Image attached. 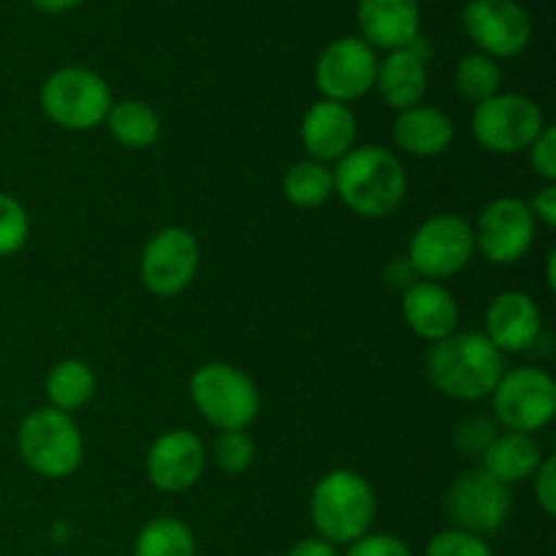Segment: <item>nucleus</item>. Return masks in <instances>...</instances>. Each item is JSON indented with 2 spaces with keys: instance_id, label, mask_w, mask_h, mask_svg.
Segmentation results:
<instances>
[{
  "instance_id": "bb28decb",
  "label": "nucleus",
  "mask_w": 556,
  "mask_h": 556,
  "mask_svg": "<svg viewBox=\"0 0 556 556\" xmlns=\"http://www.w3.org/2000/svg\"><path fill=\"white\" fill-rule=\"evenodd\" d=\"M500 85H503V71H500L497 60L483 52L462 58L459 68H456V87L467 101H486V98L497 96Z\"/></svg>"
},
{
  "instance_id": "4be33fe9",
  "label": "nucleus",
  "mask_w": 556,
  "mask_h": 556,
  "mask_svg": "<svg viewBox=\"0 0 556 556\" xmlns=\"http://www.w3.org/2000/svg\"><path fill=\"white\" fill-rule=\"evenodd\" d=\"M481 456V470H486L489 476L497 478L505 486L532 478L543 462V451L541 443L535 440V434L525 432L494 434V440L483 448Z\"/></svg>"
},
{
  "instance_id": "f3484780",
  "label": "nucleus",
  "mask_w": 556,
  "mask_h": 556,
  "mask_svg": "<svg viewBox=\"0 0 556 556\" xmlns=\"http://www.w3.org/2000/svg\"><path fill=\"white\" fill-rule=\"evenodd\" d=\"M358 27L372 49H407L421 36L418 0H358Z\"/></svg>"
},
{
  "instance_id": "2f4dec72",
  "label": "nucleus",
  "mask_w": 556,
  "mask_h": 556,
  "mask_svg": "<svg viewBox=\"0 0 556 556\" xmlns=\"http://www.w3.org/2000/svg\"><path fill=\"white\" fill-rule=\"evenodd\" d=\"M345 556H413L405 541L396 535H364L351 543Z\"/></svg>"
},
{
  "instance_id": "1a4fd4ad",
  "label": "nucleus",
  "mask_w": 556,
  "mask_h": 556,
  "mask_svg": "<svg viewBox=\"0 0 556 556\" xmlns=\"http://www.w3.org/2000/svg\"><path fill=\"white\" fill-rule=\"evenodd\" d=\"M494 413L508 432L535 434L556 416V383L538 367H519L503 372L492 391Z\"/></svg>"
},
{
  "instance_id": "c756f323",
  "label": "nucleus",
  "mask_w": 556,
  "mask_h": 556,
  "mask_svg": "<svg viewBox=\"0 0 556 556\" xmlns=\"http://www.w3.org/2000/svg\"><path fill=\"white\" fill-rule=\"evenodd\" d=\"M427 556H494V554L492 548L486 546L483 538L459 530V527H451V530L438 532V535L429 541Z\"/></svg>"
},
{
  "instance_id": "0eeeda50",
  "label": "nucleus",
  "mask_w": 556,
  "mask_h": 556,
  "mask_svg": "<svg viewBox=\"0 0 556 556\" xmlns=\"http://www.w3.org/2000/svg\"><path fill=\"white\" fill-rule=\"evenodd\" d=\"M546 128L541 106L519 92H497L476 103L472 136L478 144L497 155H516L530 150L532 141Z\"/></svg>"
},
{
  "instance_id": "cd10ccee",
  "label": "nucleus",
  "mask_w": 556,
  "mask_h": 556,
  "mask_svg": "<svg viewBox=\"0 0 556 556\" xmlns=\"http://www.w3.org/2000/svg\"><path fill=\"white\" fill-rule=\"evenodd\" d=\"M215 465L220 467L226 476H242L255 459V443L244 429H231V432H220V438L215 440Z\"/></svg>"
},
{
  "instance_id": "a878e982",
  "label": "nucleus",
  "mask_w": 556,
  "mask_h": 556,
  "mask_svg": "<svg viewBox=\"0 0 556 556\" xmlns=\"http://www.w3.org/2000/svg\"><path fill=\"white\" fill-rule=\"evenodd\" d=\"M134 556H195L193 532L174 516L152 519L136 538Z\"/></svg>"
},
{
  "instance_id": "393cba45",
  "label": "nucleus",
  "mask_w": 556,
  "mask_h": 556,
  "mask_svg": "<svg viewBox=\"0 0 556 556\" xmlns=\"http://www.w3.org/2000/svg\"><path fill=\"white\" fill-rule=\"evenodd\" d=\"M282 193L293 206L313 210L334 195V172L318 161L293 163L282 179Z\"/></svg>"
},
{
  "instance_id": "72a5a7b5",
  "label": "nucleus",
  "mask_w": 556,
  "mask_h": 556,
  "mask_svg": "<svg viewBox=\"0 0 556 556\" xmlns=\"http://www.w3.org/2000/svg\"><path fill=\"white\" fill-rule=\"evenodd\" d=\"M535 497L538 505L543 508V514L552 519L556 516V459L546 456L541 462V467L535 470Z\"/></svg>"
},
{
  "instance_id": "7ed1b4c3",
  "label": "nucleus",
  "mask_w": 556,
  "mask_h": 556,
  "mask_svg": "<svg viewBox=\"0 0 556 556\" xmlns=\"http://www.w3.org/2000/svg\"><path fill=\"white\" fill-rule=\"evenodd\" d=\"M378 514L375 489L362 472L331 470L315 483L309 497V519L324 541L348 543L364 538Z\"/></svg>"
},
{
  "instance_id": "5701e85b",
  "label": "nucleus",
  "mask_w": 556,
  "mask_h": 556,
  "mask_svg": "<svg viewBox=\"0 0 556 556\" xmlns=\"http://www.w3.org/2000/svg\"><path fill=\"white\" fill-rule=\"evenodd\" d=\"M96 394V372L79 358L58 362L47 375L49 407L63 413H74L85 407Z\"/></svg>"
},
{
  "instance_id": "dca6fc26",
  "label": "nucleus",
  "mask_w": 556,
  "mask_h": 556,
  "mask_svg": "<svg viewBox=\"0 0 556 556\" xmlns=\"http://www.w3.org/2000/svg\"><path fill=\"white\" fill-rule=\"evenodd\" d=\"M543 315L530 293L505 291L486 309V337L500 353H521L541 340Z\"/></svg>"
},
{
  "instance_id": "f03ea898",
  "label": "nucleus",
  "mask_w": 556,
  "mask_h": 556,
  "mask_svg": "<svg viewBox=\"0 0 556 556\" xmlns=\"http://www.w3.org/2000/svg\"><path fill=\"white\" fill-rule=\"evenodd\" d=\"M334 193L356 215L386 217L402 204L407 193L405 166L383 147H353L334 168Z\"/></svg>"
},
{
  "instance_id": "f257e3e1",
  "label": "nucleus",
  "mask_w": 556,
  "mask_h": 556,
  "mask_svg": "<svg viewBox=\"0 0 556 556\" xmlns=\"http://www.w3.org/2000/svg\"><path fill=\"white\" fill-rule=\"evenodd\" d=\"M427 372L443 394L476 402L492 396L505 372V358L481 331H454L432 345Z\"/></svg>"
},
{
  "instance_id": "c9c22d12",
  "label": "nucleus",
  "mask_w": 556,
  "mask_h": 556,
  "mask_svg": "<svg viewBox=\"0 0 556 556\" xmlns=\"http://www.w3.org/2000/svg\"><path fill=\"white\" fill-rule=\"evenodd\" d=\"M288 556H337V548L324 538H304L288 552Z\"/></svg>"
},
{
  "instance_id": "4468645a",
  "label": "nucleus",
  "mask_w": 556,
  "mask_h": 556,
  "mask_svg": "<svg viewBox=\"0 0 556 556\" xmlns=\"http://www.w3.org/2000/svg\"><path fill=\"white\" fill-rule=\"evenodd\" d=\"M538 223L532 217L530 204L521 199H497L478 217L476 248L481 250L489 264L508 266L525 258L535 244Z\"/></svg>"
},
{
  "instance_id": "b1692460",
  "label": "nucleus",
  "mask_w": 556,
  "mask_h": 556,
  "mask_svg": "<svg viewBox=\"0 0 556 556\" xmlns=\"http://www.w3.org/2000/svg\"><path fill=\"white\" fill-rule=\"evenodd\" d=\"M106 125L114 139L130 150H144L155 144L161 136V117L155 109L144 101H119L112 103L106 114Z\"/></svg>"
},
{
  "instance_id": "6e6552de",
  "label": "nucleus",
  "mask_w": 556,
  "mask_h": 556,
  "mask_svg": "<svg viewBox=\"0 0 556 556\" xmlns=\"http://www.w3.org/2000/svg\"><path fill=\"white\" fill-rule=\"evenodd\" d=\"M476 253V233L462 215H434L413 233L407 261L418 280H448L459 275Z\"/></svg>"
},
{
  "instance_id": "f704fd0d",
  "label": "nucleus",
  "mask_w": 556,
  "mask_h": 556,
  "mask_svg": "<svg viewBox=\"0 0 556 556\" xmlns=\"http://www.w3.org/2000/svg\"><path fill=\"white\" fill-rule=\"evenodd\" d=\"M530 212L535 217V223H543L546 228L556 226V185L548 182L546 188L538 190L530 204Z\"/></svg>"
},
{
  "instance_id": "423d86ee",
  "label": "nucleus",
  "mask_w": 556,
  "mask_h": 556,
  "mask_svg": "<svg viewBox=\"0 0 556 556\" xmlns=\"http://www.w3.org/2000/svg\"><path fill=\"white\" fill-rule=\"evenodd\" d=\"M112 90L106 79L90 68L65 65L41 87V106L52 123L65 130H92L106 123L112 109Z\"/></svg>"
},
{
  "instance_id": "39448f33",
  "label": "nucleus",
  "mask_w": 556,
  "mask_h": 556,
  "mask_svg": "<svg viewBox=\"0 0 556 556\" xmlns=\"http://www.w3.org/2000/svg\"><path fill=\"white\" fill-rule=\"evenodd\" d=\"M193 405L220 432L248 429L261 410V396L253 380L242 369L223 362L199 367L190 378Z\"/></svg>"
},
{
  "instance_id": "9b49d317",
  "label": "nucleus",
  "mask_w": 556,
  "mask_h": 556,
  "mask_svg": "<svg viewBox=\"0 0 556 556\" xmlns=\"http://www.w3.org/2000/svg\"><path fill=\"white\" fill-rule=\"evenodd\" d=\"M378 65V52L364 38H337L320 52L315 63V81L326 101L351 103L372 90Z\"/></svg>"
},
{
  "instance_id": "7c9ffc66",
  "label": "nucleus",
  "mask_w": 556,
  "mask_h": 556,
  "mask_svg": "<svg viewBox=\"0 0 556 556\" xmlns=\"http://www.w3.org/2000/svg\"><path fill=\"white\" fill-rule=\"evenodd\" d=\"M527 152H530L532 172H535L541 179H546V185L548 182L554 185L556 182V128L554 125H546Z\"/></svg>"
},
{
  "instance_id": "20e7f679",
  "label": "nucleus",
  "mask_w": 556,
  "mask_h": 556,
  "mask_svg": "<svg viewBox=\"0 0 556 556\" xmlns=\"http://www.w3.org/2000/svg\"><path fill=\"white\" fill-rule=\"evenodd\" d=\"M16 448L36 476L68 478L79 470L85 443L71 413L38 407L27 413L16 432Z\"/></svg>"
},
{
  "instance_id": "ddd939ff",
  "label": "nucleus",
  "mask_w": 556,
  "mask_h": 556,
  "mask_svg": "<svg viewBox=\"0 0 556 556\" xmlns=\"http://www.w3.org/2000/svg\"><path fill=\"white\" fill-rule=\"evenodd\" d=\"M448 514L459 530L494 535L510 516V489L481 467L462 472L448 492Z\"/></svg>"
},
{
  "instance_id": "a211bd4d",
  "label": "nucleus",
  "mask_w": 556,
  "mask_h": 556,
  "mask_svg": "<svg viewBox=\"0 0 556 556\" xmlns=\"http://www.w3.org/2000/svg\"><path fill=\"white\" fill-rule=\"evenodd\" d=\"M356 114L348 103L318 101L307 109L302 119V144L309 161H340L356 147Z\"/></svg>"
},
{
  "instance_id": "aec40b11",
  "label": "nucleus",
  "mask_w": 556,
  "mask_h": 556,
  "mask_svg": "<svg viewBox=\"0 0 556 556\" xmlns=\"http://www.w3.org/2000/svg\"><path fill=\"white\" fill-rule=\"evenodd\" d=\"M375 87H378L380 98L396 112H405V109L418 106L424 101L429 87V71L427 54L421 49V36L407 49L389 52V58L378 65Z\"/></svg>"
},
{
  "instance_id": "9d476101",
  "label": "nucleus",
  "mask_w": 556,
  "mask_h": 556,
  "mask_svg": "<svg viewBox=\"0 0 556 556\" xmlns=\"http://www.w3.org/2000/svg\"><path fill=\"white\" fill-rule=\"evenodd\" d=\"M470 41L489 58H516L530 47L532 20L516 0H470L462 11Z\"/></svg>"
},
{
  "instance_id": "e433bc0d",
  "label": "nucleus",
  "mask_w": 556,
  "mask_h": 556,
  "mask_svg": "<svg viewBox=\"0 0 556 556\" xmlns=\"http://www.w3.org/2000/svg\"><path fill=\"white\" fill-rule=\"evenodd\" d=\"M33 3H36V9L47 11V14H60V11L76 9V5L85 3V0H33Z\"/></svg>"
},
{
  "instance_id": "c85d7f7f",
  "label": "nucleus",
  "mask_w": 556,
  "mask_h": 556,
  "mask_svg": "<svg viewBox=\"0 0 556 556\" xmlns=\"http://www.w3.org/2000/svg\"><path fill=\"white\" fill-rule=\"evenodd\" d=\"M30 233V217L25 206L9 193H0V258L20 253Z\"/></svg>"
},
{
  "instance_id": "2eb2a0df",
  "label": "nucleus",
  "mask_w": 556,
  "mask_h": 556,
  "mask_svg": "<svg viewBox=\"0 0 556 556\" xmlns=\"http://www.w3.org/2000/svg\"><path fill=\"white\" fill-rule=\"evenodd\" d=\"M144 467L150 483L161 492H188L204 476L206 448L199 434L174 429V432H166L152 443Z\"/></svg>"
},
{
  "instance_id": "6ab92c4d",
  "label": "nucleus",
  "mask_w": 556,
  "mask_h": 556,
  "mask_svg": "<svg viewBox=\"0 0 556 556\" xmlns=\"http://www.w3.org/2000/svg\"><path fill=\"white\" fill-rule=\"evenodd\" d=\"M402 315H405L407 326L429 342L445 340L459 326V304H456L454 293L443 282L434 280H416L410 288H405Z\"/></svg>"
},
{
  "instance_id": "412c9836",
  "label": "nucleus",
  "mask_w": 556,
  "mask_h": 556,
  "mask_svg": "<svg viewBox=\"0 0 556 556\" xmlns=\"http://www.w3.org/2000/svg\"><path fill=\"white\" fill-rule=\"evenodd\" d=\"M456 125L445 112L434 106L405 109L396 114L394 123V141L400 150L416 157H438L454 144Z\"/></svg>"
},
{
  "instance_id": "473e14b6",
  "label": "nucleus",
  "mask_w": 556,
  "mask_h": 556,
  "mask_svg": "<svg viewBox=\"0 0 556 556\" xmlns=\"http://www.w3.org/2000/svg\"><path fill=\"white\" fill-rule=\"evenodd\" d=\"M497 429L486 418H470V421L462 424L459 434H456V445H459L465 454H483L489 443L494 440Z\"/></svg>"
},
{
  "instance_id": "f8f14e48",
  "label": "nucleus",
  "mask_w": 556,
  "mask_h": 556,
  "mask_svg": "<svg viewBox=\"0 0 556 556\" xmlns=\"http://www.w3.org/2000/svg\"><path fill=\"white\" fill-rule=\"evenodd\" d=\"M199 242L182 226H166L141 250V282L155 296H177L199 271Z\"/></svg>"
}]
</instances>
